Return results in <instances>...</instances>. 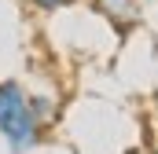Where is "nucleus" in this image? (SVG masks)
Returning a JSON list of instances; mask_svg holds the SVG:
<instances>
[{"label":"nucleus","mask_w":158,"mask_h":154,"mask_svg":"<svg viewBox=\"0 0 158 154\" xmlns=\"http://www.w3.org/2000/svg\"><path fill=\"white\" fill-rule=\"evenodd\" d=\"M44 132L48 128L40 125V117L30 107V92L15 77L0 81V140H4L7 154L37 151L40 143H44Z\"/></svg>","instance_id":"obj_1"},{"label":"nucleus","mask_w":158,"mask_h":154,"mask_svg":"<svg viewBox=\"0 0 158 154\" xmlns=\"http://www.w3.org/2000/svg\"><path fill=\"white\" fill-rule=\"evenodd\" d=\"M96 11H99L118 33H129V30L140 22V0H96Z\"/></svg>","instance_id":"obj_2"},{"label":"nucleus","mask_w":158,"mask_h":154,"mask_svg":"<svg viewBox=\"0 0 158 154\" xmlns=\"http://www.w3.org/2000/svg\"><path fill=\"white\" fill-rule=\"evenodd\" d=\"M30 107H33V114L40 117V125L48 128L55 117H59V103H55V95H44V92H30Z\"/></svg>","instance_id":"obj_3"},{"label":"nucleus","mask_w":158,"mask_h":154,"mask_svg":"<svg viewBox=\"0 0 158 154\" xmlns=\"http://www.w3.org/2000/svg\"><path fill=\"white\" fill-rule=\"evenodd\" d=\"M30 7H37V11H59V7H70L74 0H26Z\"/></svg>","instance_id":"obj_4"}]
</instances>
